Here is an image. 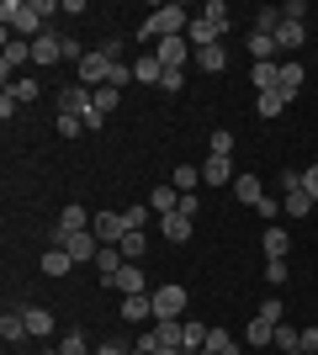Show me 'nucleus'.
<instances>
[{
  "label": "nucleus",
  "mask_w": 318,
  "mask_h": 355,
  "mask_svg": "<svg viewBox=\"0 0 318 355\" xmlns=\"http://www.w3.org/2000/svg\"><path fill=\"white\" fill-rule=\"evenodd\" d=\"M303 37H308V21H287V16H281V27H276V48L292 53V48H303Z\"/></svg>",
  "instance_id": "obj_14"
},
{
  "label": "nucleus",
  "mask_w": 318,
  "mask_h": 355,
  "mask_svg": "<svg viewBox=\"0 0 318 355\" xmlns=\"http://www.w3.org/2000/svg\"><path fill=\"white\" fill-rule=\"evenodd\" d=\"M59 355H91V340H85L80 329H69V334L59 340Z\"/></svg>",
  "instance_id": "obj_36"
},
{
  "label": "nucleus",
  "mask_w": 318,
  "mask_h": 355,
  "mask_svg": "<svg viewBox=\"0 0 318 355\" xmlns=\"http://www.w3.org/2000/svg\"><path fill=\"white\" fill-rule=\"evenodd\" d=\"M32 329H27V313H0V340L6 345H21Z\"/></svg>",
  "instance_id": "obj_16"
},
{
  "label": "nucleus",
  "mask_w": 318,
  "mask_h": 355,
  "mask_svg": "<svg viewBox=\"0 0 318 355\" xmlns=\"http://www.w3.org/2000/svg\"><path fill=\"white\" fill-rule=\"evenodd\" d=\"M149 207L159 212V218H165V212H175V207H181V191H175V186H154V191H149Z\"/></svg>",
  "instance_id": "obj_24"
},
{
  "label": "nucleus",
  "mask_w": 318,
  "mask_h": 355,
  "mask_svg": "<svg viewBox=\"0 0 318 355\" xmlns=\"http://www.w3.org/2000/svg\"><path fill=\"white\" fill-rule=\"evenodd\" d=\"M64 59V37L43 32V37H32V64H59Z\"/></svg>",
  "instance_id": "obj_12"
},
{
  "label": "nucleus",
  "mask_w": 318,
  "mask_h": 355,
  "mask_svg": "<svg viewBox=\"0 0 318 355\" xmlns=\"http://www.w3.org/2000/svg\"><path fill=\"white\" fill-rule=\"evenodd\" d=\"M303 350H318V324H308V329H303Z\"/></svg>",
  "instance_id": "obj_50"
},
{
  "label": "nucleus",
  "mask_w": 318,
  "mask_h": 355,
  "mask_svg": "<svg viewBox=\"0 0 318 355\" xmlns=\"http://www.w3.org/2000/svg\"><path fill=\"white\" fill-rule=\"evenodd\" d=\"M112 286H117L122 297H138V292H149V286H143V270H138V266H122L117 276H112Z\"/></svg>",
  "instance_id": "obj_18"
},
{
  "label": "nucleus",
  "mask_w": 318,
  "mask_h": 355,
  "mask_svg": "<svg viewBox=\"0 0 318 355\" xmlns=\"http://www.w3.org/2000/svg\"><path fill=\"white\" fill-rule=\"evenodd\" d=\"M64 59H75V64H85V48H80L75 37H64Z\"/></svg>",
  "instance_id": "obj_48"
},
{
  "label": "nucleus",
  "mask_w": 318,
  "mask_h": 355,
  "mask_svg": "<svg viewBox=\"0 0 318 355\" xmlns=\"http://www.w3.org/2000/svg\"><path fill=\"white\" fill-rule=\"evenodd\" d=\"M255 212H260V218H265V223H271V218H276V212H281V202H276V196H265V202H260V207H255Z\"/></svg>",
  "instance_id": "obj_49"
},
{
  "label": "nucleus",
  "mask_w": 318,
  "mask_h": 355,
  "mask_svg": "<svg viewBox=\"0 0 318 355\" xmlns=\"http://www.w3.org/2000/svg\"><path fill=\"white\" fill-rule=\"evenodd\" d=\"M287 276H292V266H287V260H265V282H271V286H281Z\"/></svg>",
  "instance_id": "obj_39"
},
{
  "label": "nucleus",
  "mask_w": 318,
  "mask_h": 355,
  "mask_svg": "<svg viewBox=\"0 0 318 355\" xmlns=\"http://www.w3.org/2000/svg\"><path fill=\"white\" fill-rule=\"evenodd\" d=\"M181 345H186V355H202V350H207V329L186 318V334H181Z\"/></svg>",
  "instance_id": "obj_31"
},
{
  "label": "nucleus",
  "mask_w": 318,
  "mask_h": 355,
  "mask_svg": "<svg viewBox=\"0 0 318 355\" xmlns=\"http://www.w3.org/2000/svg\"><path fill=\"white\" fill-rule=\"evenodd\" d=\"M133 80H138V85H159V80H165V64H159V59H138Z\"/></svg>",
  "instance_id": "obj_27"
},
{
  "label": "nucleus",
  "mask_w": 318,
  "mask_h": 355,
  "mask_svg": "<svg viewBox=\"0 0 318 355\" xmlns=\"http://www.w3.org/2000/svg\"><path fill=\"white\" fill-rule=\"evenodd\" d=\"M117 64H122V59H106L101 48H96V53H85V64H80V85H85V90H101V85H112Z\"/></svg>",
  "instance_id": "obj_6"
},
{
  "label": "nucleus",
  "mask_w": 318,
  "mask_h": 355,
  "mask_svg": "<svg viewBox=\"0 0 318 355\" xmlns=\"http://www.w3.org/2000/svg\"><path fill=\"white\" fill-rule=\"evenodd\" d=\"M207 350H212V355H239V345H233V334H228V329H207Z\"/></svg>",
  "instance_id": "obj_33"
},
{
  "label": "nucleus",
  "mask_w": 318,
  "mask_h": 355,
  "mask_svg": "<svg viewBox=\"0 0 318 355\" xmlns=\"http://www.w3.org/2000/svg\"><path fill=\"white\" fill-rule=\"evenodd\" d=\"M281 302H276V297H265V308L255 313V318H249V345H271L276 340V329H281Z\"/></svg>",
  "instance_id": "obj_4"
},
{
  "label": "nucleus",
  "mask_w": 318,
  "mask_h": 355,
  "mask_svg": "<svg viewBox=\"0 0 318 355\" xmlns=\"http://www.w3.org/2000/svg\"><path fill=\"white\" fill-rule=\"evenodd\" d=\"M170 186H175V191H181V196H186V191H197V186H202V164H181Z\"/></svg>",
  "instance_id": "obj_29"
},
{
  "label": "nucleus",
  "mask_w": 318,
  "mask_h": 355,
  "mask_svg": "<svg viewBox=\"0 0 318 355\" xmlns=\"http://www.w3.org/2000/svg\"><path fill=\"white\" fill-rule=\"evenodd\" d=\"M276 186H281V196L303 191V170H281V180H276Z\"/></svg>",
  "instance_id": "obj_40"
},
{
  "label": "nucleus",
  "mask_w": 318,
  "mask_h": 355,
  "mask_svg": "<svg viewBox=\"0 0 318 355\" xmlns=\"http://www.w3.org/2000/svg\"><path fill=\"white\" fill-rule=\"evenodd\" d=\"M43 355H59V350H43Z\"/></svg>",
  "instance_id": "obj_54"
},
{
  "label": "nucleus",
  "mask_w": 318,
  "mask_h": 355,
  "mask_svg": "<svg viewBox=\"0 0 318 355\" xmlns=\"http://www.w3.org/2000/svg\"><path fill=\"white\" fill-rule=\"evenodd\" d=\"M159 355H186V350H181V345H159Z\"/></svg>",
  "instance_id": "obj_52"
},
{
  "label": "nucleus",
  "mask_w": 318,
  "mask_h": 355,
  "mask_svg": "<svg viewBox=\"0 0 318 355\" xmlns=\"http://www.w3.org/2000/svg\"><path fill=\"white\" fill-rule=\"evenodd\" d=\"M149 297H154V318H186V302H191L181 282H165V286H154Z\"/></svg>",
  "instance_id": "obj_5"
},
{
  "label": "nucleus",
  "mask_w": 318,
  "mask_h": 355,
  "mask_svg": "<svg viewBox=\"0 0 318 355\" xmlns=\"http://www.w3.org/2000/svg\"><path fill=\"white\" fill-rule=\"evenodd\" d=\"M281 212H287V218H308V212H313V196H308V191L281 196Z\"/></svg>",
  "instance_id": "obj_30"
},
{
  "label": "nucleus",
  "mask_w": 318,
  "mask_h": 355,
  "mask_svg": "<svg viewBox=\"0 0 318 355\" xmlns=\"http://www.w3.org/2000/svg\"><path fill=\"white\" fill-rule=\"evenodd\" d=\"M85 228H91V218H85V207H75V202H69V207L59 212V228H53V244H59L64 234H85Z\"/></svg>",
  "instance_id": "obj_13"
},
{
  "label": "nucleus",
  "mask_w": 318,
  "mask_h": 355,
  "mask_svg": "<svg viewBox=\"0 0 318 355\" xmlns=\"http://www.w3.org/2000/svg\"><path fill=\"white\" fill-rule=\"evenodd\" d=\"M233 196H239L244 207H260V202H265V191H260L255 175H239V180H233Z\"/></svg>",
  "instance_id": "obj_25"
},
{
  "label": "nucleus",
  "mask_w": 318,
  "mask_h": 355,
  "mask_svg": "<svg viewBox=\"0 0 318 355\" xmlns=\"http://www.w3.org/2000/svg\"><path fill=\"white\" fill-rule=\"evenodd\" d=\"M276 350H303V334H297V329H287V324H281V329H276Z\"/></svg>",
  "instance_id": "obj_37"
},
{
  "label": "nucleus",
  "mask_w": 318,
  "mask_h": 355,
  "mask_svg": "<svg viewBox=\"0 0 318 355\" xmlns=\"http://www.w3.org/2000/svg\"><path fill=\"white\" fill-rule=\"evenodd\" d=\"M122 318H127V324H143V318H154V297H149V292L122 297Z\"/></svg>",
  "instance_id": "obj_17"
},
{
  "label": "nucleus",
  "mask_w": 318,
  "mask_h": 355,
  "mask_svg": "<svg viewBox=\"0 0 318 355\" xmlns=\"http://www.w3.org/2000/svg\"><path fill=\"white\" fill-rule=\"evenodd\" d=\"M117 101H122V90H117V85H101V90L91 96V112H101V117H106V112H117Z\"/></svg>",
  "instance_id": "obj_32"
},
{
  "label": "nucleus",
  "mask_w": 318,
  "mask_h": 355,
  "mask_svg": "<svg viewBox=\"0 0 318 355\" xmlns=\"http://www.w3.org/2000/svg\"><path fill=\"white\" fill-rule=\"evenodd\" d=\"M287 250H292L287 228H271V223H265V260H287Z\"/></svg>",
  "instance_id": "obj_21"
},
{
  "label": "nucleus",
  "mask_w": 318,
  "mask_h": 355,
  "mask_svg": "<svg viewBox=\"0 0 318 355\" xmlns=\"http://www.w3.org/2000/svg\"><path fill=\"white\" fill-rule=\"evenodd\" d=\"M223 32H228V6H223V0H212L202 16H191V27H186V43H191V53H197V48L223 43Z\"/></svg>",
  "instance_id": "obj_1"
},
{
  "label": "nucleus",
  "mask_w": 318,
  "mask_h": 355,
  "mask_svg": "<svg viewBox=\"0 0 318 355\" xmlns=\"http://www.w3.org/2000/svg\"><path fill=\"white\" fill-rule=\"evenodd\" d=\"M16 96V101H37V80H16V85H6Z\"/></svg>",
  "instance_id": "obj_41"
},
{
  "label": "nucleus",
  "mask_w": 318,
  "mask_h": 355,
  "mask_svg": "<svg viewBox=\"0 0 318 355\" xmlns=\"http://www.w3.org/2000/svg\"><path fill=\"white\" fill-rule=\"evenodd\" d=\"M281 16H287V21H303L308 6H303V0H287V6H281Z\"/></svg>",
  "instance_id": "obj_46"
},
{
  "label": "nucleus",
  "mask_w": 318,
  "mask_h": 355,
  "mask_svg": "<svg viewBox=\"0 0 318 355\" xmlns=\"http://www.w3.org/2000/svg\"><path fill=\"white\" fill-rule=\"evenodd\" d=\"M154 59L165 64V69H186V59H197V53H191L186 37H159V43H154Z\"/></svg>",
  "instance_id": "obj_8"
},
{
  "label": "nucleus",
  "mask_w": 318,
  "mask_h": 355,
  "mask_svg": "<svg viewBox=\"0 0 318 355\" xmlns=\"http://www.w3.org/2000/svg\"><path fill=\"white\" fill-rule=\"evenodd\" d=\"M233 159H223V154H207V164H202V186H233Z\"/></svg>",
  "instance_id": "obj_10"
},
{
  "label": "nucleus",
  "mask_w": 318,
  "mask_h": 355,
  "mask_svg": "<svg viewBox=\"0 0 318 355\" xmlns=\"http://www.w3.org/2000/svg\"><path fill=\"white\" fill-rule=\"evenodd\" d=\"M149 212H154V207H143V202H138V207H127L122 218H127V228H138V234H143V228H149Z\"/></svg>",
  "instance_id": "obj_38"
},
{
  "label": "nucleus",
  "mask_w": 318,
  "mask_h": 355,
  "mask_svg": "<svg viewBox=\"0 0 318 355\" xmlns=\"http://www.w3.org/2000/svg\"><path fill=\"white\" fill-rule=\"evenodd\" d=\"M21 64H32V43H21V37H6V53H0V74L11 80Z\"/></svg>",
  "instance_id": "obj_11"
},
{
  "label": "nucleus",
  "mask_w": 318,
  "mask_h": 355,
  "mask_svg": "<svg viewBox=\"0 0 318 355\" xmlns=\"http://www.w3.org/2000/svg\"><path fill=\"white\" fill-rule=\"evenodd\" d=\"M91 234L101 239V244H122L133 228H127V218H122V212H96V228H91Z\"/></svg>",
  "instance_id": "obj_9"
},
{
  "label": "nucleus",
  "mask_w": 318,
  "mask_h": 355,
  "mask_svg": "<svg viewBox=\"0 0 318 355\" xmlns=\"http://www.w3.org/2000/svg\"><path fill=\"white\" fill-rule=\"evenodd\" d=\"M96 355H127V345H112V340H106V345H96Z\"/></svg>",
  "instance_id": "obj_51"
},
{
  "label": "nucleus",
  "mask_w": 318,
  "mask_h": 355,
  "mask_svg": "<svg viewBox=\"0 0 318 355\" xmlns=\"http://www.w3.org/2000/svg\"><path fill=\"white\" fill-rule=\"evenodd\" d=\"M255 112L260 117H281V112H287V96H281V90H265V96L255 101Z\"/></svg>",
  "instance_id": "obj_35"
},
{
  "label": "nucleus",
  "mask_w": 318,
  "mask_h": 355,
  "mask_svg": "<svg viewBox=\"0 0 318 355\" xmlns=\"http://www.w3.org/2000/svg\"><path fill=\"white\" fill-rule=\"evenodd\" d=\"M27 329H32V340H48V334H53V313L48 308H27Z\"/></svg>",
  "instance_id": "obj_28"
},
{
  "label": "nucleus",
  "mask_w": 318,
  "mask_h": 355,
  "mask_svg": "<svg viewBox=\"0 0 318 355\" xmlns=\"http://www.w3.org/2000/svg\"><path fill=\"white\" fill-rule=\"evenodd\" d=\"M91 96L96 90H85V85H64L59 96H53V106H59V117H85V112H91Z\"/></svg>",
  "instance_id": "obj_7"
},
{
  "label": "nucleus",
  "mask_w": 318,
  "mask_h": 355,
  "mask_svg": "<svg viewBox=\"0 0 318 355\" xmlns=\"http://www.w3.org/2000/svg\"><path fill=\"white\" fill-rule=\"evenodd\" d=\"M0 16H6V37H21V43H32V37L48 32L43 16H37V0H6Z\"/></svg>",
  "instance_id": "obj_2"
},
{
  "label": "nucleus",
  "mask_w": 318,
  "mask_h": 355,
  "mask_svg": "<svg viewBox=\"0 0 318 355\" xmlns=\"http://www.w3.org/2000/svg\"><path fill=\"white\" fill-rule=\"evenodd\" d=\"M186 27H191V16H186V6H159V11L138 27V43H159V37H186Z\"/></svg>",
  "instance_id": "obj_3"
},
{
  "label": "nucleus",
  "mask_w": 318,
  "mask_h": 355,
  "mask_svg": "<svg viewBox=\"0 0 318 355\" xmlns=\"http://www.w3.org/2000/svg\"><path fill=\"white\" fill-rule=\"evenodd\" d=\"M207 148H212V154H223V159H228V154H233V133H223V128H218Z\"/></svg>",
  "instance_id": "obj_42"
},
{
  "label": "nucleus",
  "mask_w": 318,
  "mask_h": 355,
  "mask_svg": "<svg viewBox=\"0 0 318 355\" xmlns=\"http://www.w3.org/2000/svg\"><path fill=\"white\" fill-rule=\"evenodd\" d=\"M59 133H64V138H75V133H85V117H59Z\"/></svg>",
  "instance_id": "obj_44"
},
{
  "label": "nucleus",
  "mask_w": 318,
  "mask_h": 355,
  "mask_svg": "<svg viewBox=\"0 0 318 355\" xmlns=\"http://www.w3.org/2000/svg\"><path fill=\"white\" fill-rule=\"evenodd\" d=\"M197 207H202V202H197V191H186V196H181V207H175V212H181V218H197Z\"/></svg>",
  "instance_id": "obj_47"
},
{
  "label": "nucleus",
  "mask_w": 318,
  "mask_h": 355,
  "mask_svg": "<svg viewBox=\"0 0 318 355\" xmlns=\"http://www.w3.org/2000/svg\"><path fill=\"white\" fill-rule=\"evenodd\" d=\"M276 90H281V96H287V101H292V96H297V90H303V64H281V80H276Z\"/></svg>",
  "instance_id": "obj_23"
},
{
  "label": "nucleus",
  "mask_w": 318,
  "mask_h": 355,
  "mask_svg": "<svg viewBox=\"0 0 318 355\" xmlns=\"http://www.w3.org/2000/svg\"><path fill=\"white\" fill-rule=\"evenodd\" d=\"M127 355H149V350H138V345H133V350H127Z\"/></svg>",
  "instance_id": "obj_53"
},
{
  "label": "nucleus",
  "mask_w": 318,
  "mask_h": 355,
  "mask_svg": "<svg viewBox=\"0 0 318 355\" xmlns=\"http://www.w3.org/2000/svg\"><path fill=\"white\" fill-rule=\"evenodd\" d=\"M249 80H255L260 96H265V90H276V80H281V59H276V64H255V69H249Z\"/></svg>",
  "instance_id": "obj_26"
},
{
  "label": "nucleus",
  "mask_w": 318,
  "mask_h": 355,
  "mask_svg": "<svg viewBox=\"0 0 318 355\" xmlns=\"http://www.w3.org/2000/svg\"><path fill=\"white\" fill-rule=\"evenodd\" d=\"M122 266H127V260H122V250H117V244H101V254H96V276H101L106 286H112V276H117Z\"/></svg>",
  "instance_id": "obj_15"
},
{
  "label": "nucleus",
  "mask_w": 318,
  "mask_h": 355,
  "mask_svg": "<svg viewBox=\"0 0 318 355\" xmlns=\"http://www.w3.org/2000/svg\"><path fill=\"white\" fill-rule=\"evenodd\" d=\"M186 85V69H165V80H159V90H170V96H175V90Z\"/></svg>",
  "instance_id": "obj_43"
},
{
  "label": "nucleus",
  "mask_w": 318,
  "mask_h": 355,
  "mask_svg": "<svg viewBox=\"0 0 318 355\" xmlns=\"http://www.w3.org/2000/svg\"><path fill=\"white\" fill-rule=\"evenodd\" d=\"M202 355H212V350H202Z\"/></svg>",
  "instance_id": "obj_55"
},
{
  "label": "nucleus",
  "mask_w": 318,
  "mask_h": 355,
  "mask_svg": "<svg viewBox=\"0 0 318 355\" xmlns=\"http://www.w3.org/2000/svg\"><path fill=\"white\" fill-rule=\"evenodd\" d=\"M117 250H122V260H127V266H138V260H143V254H149V234H138V228H133V234L122 239Z\"/></svg>",
  "instance_id": "obj_22"
},
{
  "label": "nucleus",
  "mask_w": 318,
  "mask_h": 355,
  "mask_svg": "<svg viewBox=\"0 0 318 355\" xmlns=\"http://www.w3.org/2000/svg\"><path fill=\"white\" fill-rule=\"evenodd\" d=\"M197 64H202V69H207V74H218V69H223V64H228L223 43H212V48H197Z\"/></svg>",
  "instance_id": "obj_34"
},
{
  "label": "nucleus",
  "mask_w": 318,
  "mask_h": 355,
  "mask_svg": "<svg viewBox=\"0 0 318 355\" xmlns=\"http://www.w3.org/2000/svg\"><path fill=\"white\" fill-rule=\"evenodd\" d=\"M69 266H75V254L59 250V244H48V254H43V276H69Z\"/></svg>",
  "instance_id": "obj_19"
},
{
  "label": "nucleus",
  "mask_w": 318,
  "mask_h": 355,
  "mask_svg": "<svg viewBox=\"0 0 318 355\" xmlns=\"http://www.w3.org/2000/svg\"><path fill=\"white\" fill-rule=\"evenodd\" d=\"M303 191L318 202V164H308V170H303Z\"/></svg>",
  "instance_id": "obj_45"
},
{
  "label": "nucleus",
  "mask_w": 318,
  "mask_h": 355,
  "mask_svg": "<svg viewBox=\"0 0 318 355\" xmlns=\"http://www.w3.org/2000/svg\"><path fill=\"white\" fill-rule=\"evenodd\" d=\"M159 228H165L170 244H186V239H191V218H181V212H165V218H159Z\"/></svg>",
  "instance_id": "obj_20"
}]
</instances>
